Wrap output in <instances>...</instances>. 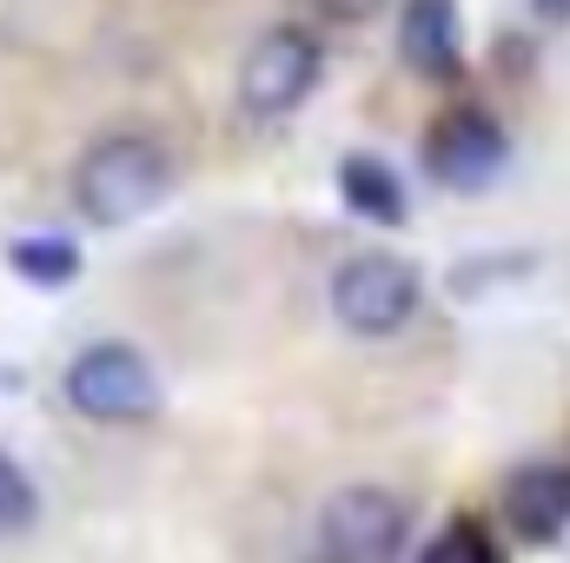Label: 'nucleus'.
Masks as SVG:
<instances>
[{
    "label": "nucleus",
    "instance_id": "1",
    "mask_svg": "<svg viewBox=\"0 0 570 563\" xmlns=\"http://www.w3.org/2000/svg\"><path fill=\"white\" fill-rule=\"evenodd\" d=\"M166 186H173L166 146L153 134H134V127L100 134L73 166V206L87 226H134L166 199Z\"/></svg>",
    "mask_w": 570,
    "mask_h": 563
},
{
    "label": "nucleus",
    "instance_id": "2",
    "mask_svg": "<svg viewBox=\"0 0 570 563\" xmlns=\"http://www.w3.org/2000/svg\"><path fill=\"white\" fill-rule=\"evenodd\" d=\"M67 405L87 424H146L159 412V372L140 345L127 338H100V345H80L67 378H60Z\"/></svg>",
    "mask_w": 570,
    "mask_h": 563
},
{
    "label": "nucleus",
    "instance_id": "3",
    "mask_svg": "<svg viewBox=\"0 0 570 563\" xmlns=\"http://www.w3.org/2000/svg\"><path fill=\"white\" fill-rule=\"evenodd\" d=\"M419 298H425V279L399 253H352L332 273V318L352 338H392V332H405L419 318Z\"/></svg>",
    "mask_w": 570,
    "mask_h": 563
},
{
    "label": "nucleus",
    "instance_id": "4",
    "mask_svg": "<svg viewBox=\"0 0 570 563\" xmlns=\"http://www.w3.org/2000/svg\"><path fill=\"white\" fill-rule=\"evenodd\" d=\"M318 73H325L318 33L298 27V20H279V27H266V33L246 47V60H239V107H246L253 120H285V113L305 107V93L318 87Z\"/></svg>",
    "mask_w": 570,
    "mask_h": 563
},
{
    "label": "nucleus",
    "instance_id": "5",
    "mask_svg": "<svg viewBox=\"0 0 570 563\" xmlns=\"http://www.w3.org/2000/svg\"><path fill=\"white\" fill-rule=\"evenodd\" d=\"M405 504L379 484H345L318 511V563H399Z\"/></svg>",
    "mask_w": 570,
    "mask_h": 563
},
{
    "label": "nucleus",
    "instance_id": "6",
    "mask_svg": "<svg viewBox=\"0 0 570 563\" xmlns=\"http://www.w3.org/2000/svg\"><path fill=\"white\" fill-rule=\"evenodd\" d=\"M504 159H511V140L484 107H451L425 134V172L444 192H484L504 172Z\"/></svg>",
    "mask_w": 570,
    "mask_h": 563
},
{
    "label": "nucleus",
    "instance_id": "7",
    "mask_svg": "<svg viewBox=\"0 0 570 563\" xmlns=\"http://www.w3.org/2000/svg\"><path fill=\"white\" fill-rule=\"evenodd\" d=\"M399 53L419 80H458L464 73V33H458V0H405L399 13Z\"/></svg>",
    "mask_w": 570,
    "mask_h": 563
},
{
    "label": "nucleus",
    "instance_id": "8",
    "mask_svg": "<svg viewBox=\"0 0 570 563\" xmlns=\"http://www.w3.org/2000/svg\"><path fill=\"white\" fill-rule=\"evenodd\" d=\"M504 517H511L531 544L564 537V524H570V471L564 464H524V471L504 484Z\"/></svg>",
    "mask_w": 570,
    "mask_h": 563
},
{
    "label": "nucleus",
    "instance_id": "9",
    "mask_svg": "<svg viewBox=\"0 0 570 563\" xmlns=\"http://www.w3.org/2000/svg\"><path fill=\"white\" fill-rule=\"evenodd\" d=\"M338 199H345V213H358L372 226H405V179L379 152H352L338 166Z\"/></svg>",
    "mask_w": 570,
    "mask_h": 563
},
{
    "label": "nucleus",
    "instance_id": "10",
    "mask_svg": "<svg viewBox=\"0 0 570 563\" xmlns=\"http://www.w3.org/2000/svg\"><path fill=\"white\" fill-rule=\"evenodd\" d=\"M7 266H13V279L33 285V292H60V285L80 279V246L67 239V233H27V239H13L7 246Z\"/></svg>",
    "mask_w": 570,
    "mask_h": 563
},
{
    "label": "nucleus",
    "instance_id": "11",
    "mask_svg": "<svg viewBox=\"0 0 570 563\" xmlns=\"http://www.w3.org/2000/svg\"><path fill=\"white\" fill-rule=\"evenodd\" d=\"M33 524H40V491L27 477V464L0 451V537H27Z\"/></svg>",
    "mask_w": 570,
    "mask_h": 563
},
{
    "label": "nucleus",
    "instance_id": "12",
    "mask_svg": "<svg viewBox=\"0 0 570 563\" xmlns=\"http://www.w3.org/2000/svg\"><path fill=\"white\" fill-rule=\"evenodd\" d=\"M419 563H498V551H491V537H484L471 517H458V524H444V531L431 537Z\"/></svg>",
    "mask_w": 570,
    "mask_h": 563
},
{
    "label": "nucleus",
    "instance_id": "13",
    "mask_svg": "<svg viewBox=\"0 0 570 563\" xmlns=\"http://www.w3.org/2000/svg\"><path fill=\"white\" fill-rule=\"evenodd\" d=\"M385 0H318V13L325 20H338V27H358V20H372Z\"/></svg>",
    "mask_w": 570,
    "mask_h": 563
},
{
    "label": "nucleus",
    "instance_id": "14",
    "mask_svg": "<svg viewBox=\"0 0 570 563\" xmlns=\"http://www.w3.org/2000/svg\"><path fill=\"white\" fill-rule=\"evenodd\" d=\"M538 13H544L551 27H564V20H570V0H538Z\"/></svg>",
    "mask_w": 570,
    "mask_h": 563
}]
</instances>
